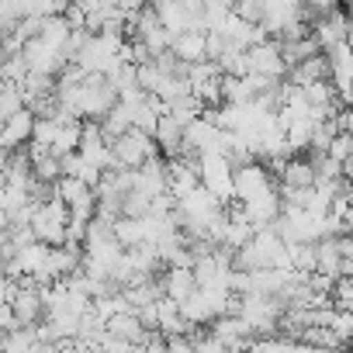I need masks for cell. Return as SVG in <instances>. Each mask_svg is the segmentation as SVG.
Listing matches in <instances>:
<instances>
[{
    "instance_id": "cell-1",
    "label": "cell",
    "mask_w": 353,
    "mask_h": 353,
    "mask_svg": "<svg viewBox=\"0 0 353 353\" xmlns=\"http://www.w3.org/2000/svg\"><path fill=\"white\" fill-rule=\"evenodd\" d=\"M111 152H114L118 170H139V166H149L152 142H149V135H145V132L132 128L128 135H121V139L111 145Z\"/></svg>"
},
{
    "instance_id": "cell-2",
    "label": "cell",
    "mask_w": 353,
    "mask_h": 353,
    "mask_svg": "<svg viewBox=\"0 0 353 353\" xmlns=\"http://www.w3.org/2000/svg\"><path fill=\"white\" fill-rule=\"evenodd\" d=\"M181 63H208V32H188V35H176L173 49H170Z\"/></svg>"
},
{
    "instance_id": "cell-3",
    "label": "cell",
    "mask_w": 353,
    "mask_h": 353,
    "mask_svg": "<svg viewBox=\"0 0 353 353\" xmlns=\"http://www.w3.org/2000/svg\"><path fill=\"white\" fill-rule=\"evenodd\" d=\"M108 332H111V339H121V343H128V346L145 339V325L139 322V315H135V312L111 315V322H108Z\"/></svg>"
},
{
    "instance_id": "cell-4",
    "label": "cell",
    "mask_w": 353,
    "mask_h": 353,
    "mask_svg": "<svg viewBox=\"0 0 353 353\" xmlns=\"http://www.w3.org/2000/svg\"><path fill=\"white\" fill-rule=\"evenodd\" d=\"M35 118H32V111L25 108L21 114H14L11 121H4V142H8V149H14L18 142H25L28 139V132H35Z\"/></svg>"
},
{
    "instance_id": "cell-5",
    "label": "cell",
    "mask_w": 353,
    "mask_h": 353,
    "mask_svg": "<svg viewBox=\"0 0 353 353\" xmlns=\"http://www.w3.org/2000/svg\"><path fill=\"white\" fill-rule=\"evenodd\" d=\"M11 305H14V315H18V322L28 329V325L39 319V312H42V294L25 288L21 294H14V301H11Z\"/></svg>"
},
{
    "instance_id": "cell-6",
    "label": "cell",
    "mask_w": 353,
    "mask_h": 353,
    "mask_svg": "<svg viewBox=\"0 0 353 353\" xmlns=\"http://www.w3.org/2000/svg\"><path fill=\"white\" fill-rule=\"evenodd\" d=\"M194 350H198V353H229V346H225V343H222L219 336L198 339V343H194Z\"/></svg>"
}]
</instances>
